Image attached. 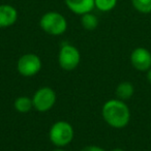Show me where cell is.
Returning a JSON list of instances; mask_svg holds the SVG:
<instances>
[{
  "mask_svg": "<svg viewBox=\"0 0 151 151\" xmlns=\"http://www.w3.org/2000/svg\"><path fill=\"white\" fill-rule=\"evenodd\" d=\"M101 115L105 122L111 127L121 129L130 121V110L124 101L113 99L107 101L103 106Z\"/></svg>",
  "mask_w": 151,
  "mask_h": 151,
  "instance_id": "obj_1",
  "label": "cell"
},
{
  "mask_svg": "<svg viewBox=\"0 0 151 151\" xmlns=\"http://www.w3.org/2000/svg\"><path fill=\"white\" fill-rule=\"evenodd\" d=\"M40 26L46 33L53 36L63 34L67 29V21L63 15L57 12H48L40 20Z\"/></svg>",
  "mask_w": 151,
  "mask_h": 151,
  "instance_id": "obj_2",
  "label": "cell"
},
{
  "mask_svg": "<svg viewBox=\"0 0 151 151\" xmlns=\"http://www.w3.org/2000/svg\"><path fill=\"white\" fill-rule=\"evenodd\" d=\"M75 132L70 123L66 121H57L51 126L49 132L50 141L56 147H65L73 140Z\"/></svg>",
  "mask_w": 151,
  "mask_h": 151,
  "instance_id": "obj_3",
  "label": "cell"
},
{
  "mask_svg": "<svg viewBox=\"0 0 151 151\" xmlns=\"http://www.w3.org/2000/svg\"><path fill=\"white\" fill-rule=\"evenodd\" d=\"M57 101L56 92L50 87H42L37 89L32 97L33 108L40 113L48 112L54 107Z\"/></svg>",
  "mask_w": 151,
  "mask_h": 151,
  "instance_id": "obj_4",
  "label": "cell"
},
{
  "mask_svg": "<svg viewBox=\"0 0 151 151\" xmlns=\"http://www.w3.org/2000/svg\"><path fill=\"white\" fill-rule=\"evenodd\" d=\"M81 61V54L76 47L65 44L60 48L58 54V62L62 69L71 71L78 67Z\"/></svg>",
  "mask_w": 151,
  "mask_h": 151,
  "instance_id": "obj_5",
  "label": "cell"
},
{
  "mask_svg": "<svg viewBox=\"0 0 151 151\" xmlns=\"http://www.w3.org/2000/svg\"><path fill=\"white\" fill-rule=\"evenodd\" d=\"M17 68L23 77H33L42 69V59L34 53L24 54L18 60Z\"/></svg>",
  "mask_w": 151,
  "mask_h": 151,
  "instance_id": "obj_6",
  "label": "cell"
},
{
  "mask_svg": "<svg viewBox=\"0 0 151 151\" xmlns=\"http://www.w3.org/2000/svg\"><path fill=\"white\" fill-rule=\"evenodd\" d=\"M130 63L136 70L146 73L151 68V52L144 47H138L130 53Z\"/></svg>",
  "mask_w": 151,
  "mask_h": 151,
  "instance_id": "obj_7",
  "label": "cell"
},
{
  "mask_svg": "<svg viewBox=\"0 0 151 151\" xmlns=\"http://www.w3.org/2000/svg\"><path fill=\"white\" fill-rule=\"evenodd\" d=\"M67 9L76 15L91 13L95 7L94 0H64Z\"/></svg>",
  "mask_w": 151,
  "mask_h": 151,
  "instance_id": "obj_8",
  "label": "cell"
},
{
  "mask_svg": "<svg viewBox=\"0 0 151 151\" xmlns=\"http://www.w3.org/2000/svg\"><path fill=\"white\" fill-rule=\"evenodd\" d=\"M18 11L11 4H0V28H7L16 24Z\"/></svg>",
  "mask_w": 151,
  "mask_h": 151,
  "instance_id": "obj_9",
  "label": "cell"
},
{
  "mask_svg": "<svg viewBox=\"0 0 151 151\" xmlns=\"http://www.w3.org/2000/svg\"><path fill=\"white\" fill-rule=\"evenodd\" d=\"M116 96L118 99L121 101H127V99H132L134 94V86L132 82L128 81H123V82L119 83L116 87Z\"/></svg>",
  "mask_w": 151,
  "mask_h": 151,
  "instance_id": "obj_10",
  "label": "cell"
},
{
  "mask_svg": "<svg viewBox=\"0 0 151 151\" xmlns=\"http://www.w3.org/2000/svg\"><path fill=\"white\" fill-rule=\"evenodd\" d=\"M14 107H15L16 111H18L19 113H28L33 108L32 99L28 96H19L18 99H16L15 103H14Z\"/></svg>",
  "mask_w": 151,
  "mask_h": 151,
  "instance_id": "obj_11",
  "label": "cell"
},
{
  "mask_svg": "<svg viewBox=\"0 0 151 151\" xmlns=\"http://www.w3.org/2000/svg\"><path fill=\"white\" fill-rule=\"evenodd\" d=\"M81 24L86 30L92 31L99 26V19L92 13H87L81 16Z\"/></svg>",
  "mask_w": 151,
  "mask_h": 151,
  "instance_id": "obj_12",
  "label": "cell"
},
{
  "mask_svg": "<svg viewBox=\"0 0 151 151\" xmlns=\"http://www.w3.org/2000/svg\"><path fill=\"white\" fill-rule=\"evenodd\" d=\"M132 7L137 12L141 14H147L151 13V0H132Z\"/></svg>",
  "mask_w": 151,
  "mask_h": 151,
  "instance_id": "obj_13",
  "label": "cell"
},
{
  "mask_svg": "<svg viewBox=\"0 0 151 151\" xmlns=\"http://www.w3.org/2000/svg\"><path fill=\"white\" fill-rule=\"evenodd\" d=\"M117 1L118 0H94V5L99 11L108 13L115 9Z\"/></svg>",
  "mask_w": 151,
  "mask_h": 151,
  "instance_id": "obj_14",
  "label": "cell"
},
{
  "mask_svg": "<svg viewBox=\"0 0 151 151\" xmlns=\"http://www.w3.org/2000/svg\"><path fill=\"white\" fill-rule=\"evenodd\" d=\"M81 151H106L104 148L99 146H96V145H90V146H86L82 149Z\"/></svg>",
  "mask_w": 151,
  "mask_h": 151,
  "instance_id": "obj_15",
  "label": "cell"
},
{
  "mask_svg": "<svg viewBox=\"0 0 151 151\" xmlns=\"http://www.w3.org/2000/svg\"><path fill=\"white\" fill-rule=\"evenodd\" d=\"M146 78L147 81L149 82V84H151V68L148 71H146Z\"/></svg>",
  "mask_w": 151,
  "mask_h": 151,
  "instance_id": "obj_16",
  "label": "cell"
},
{
  "mask_svg": "<svg viewBox=\"0 0 151 151\" xmlns=\"http://www.w3.org/2000/svg\"><path fill=\"white\" fill-rule=\"evenodd\" d=\"M52 151H64L62 148H60V147H57L56 149H54V150H52Z\"/></svg>",
  "mask_w": 151,
  "mask_h": 151,
  "instance_id": "obj_17",
  "label": "cell"
},
{
  "mask_svg": "<svg viewBox=\"0 0 151 151\" xmlns=\"http://www.w3.org/2000/svg\"><path fill=\"white\" fill-rule=\"evenodd\" d=\"M111 151H125V150H123V149H121V148H115V149H113V150H111Z\"/></svg>",
  "mask_w": 151,
  "mask_h": 151,
  "instance_id": "obj_18",
  "label": "cell"
}]
</instances>
